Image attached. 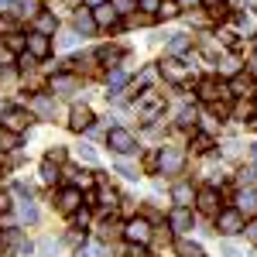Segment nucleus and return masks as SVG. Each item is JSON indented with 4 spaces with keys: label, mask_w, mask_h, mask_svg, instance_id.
I'll list each match as a JSON object with an SVG mask.
<instances>
[{
    "label": "nucleus",
    "mask_w": 257,
    "mask_h": 257,
    "mask_svg": "<svg viewBox=\"0 0 257 257\" xmlns=\"http://www.w3.org/2000/svg\"><path fill=\"white\" fill-rule=\"evenodd\" d=\"M189 45H192V38H189V35H172V41H168V52H172V55H178V52H185Z\"/></svg>",
    "instance_id": "2f4dec72"
},
{
    "label": "nucleus",
    "mask_w": 257,
    "mask_h": 257,
    "mask_svg": "<svg viewBox=\"0 0 257 257\" xmlns=\"http://www.w3.org/2000/svg\"><path fill=\"white\" fill-rule=\"evenodd\" d=\"M89 4H96V7H99V4H106V0H89Z\"/></svg>",
    "instance_id": "3c124183"
},
{
    "label": "nucleus",
    "mask_w": 257,
    "mask_h": 257,
    "mask_svg": "<svg viewBox=\"0 0 257 257\" xmlns=\"http://www.w3.org/2000/svg\"><path fill=\"white\" fill-rule=\"evenodd\" d=\"M93 110L89 106H72V113H69V127L76 131V134H82V131H89L93 127Z\"/></svg>",
    "instance_id": "ddd939ff"
},
{
    "label": "nucleus",
    "mask_w": 257,
    "mask_h": 257,
    "mask_svg": "<svg viewBox=\"0 0 257 257\" xmlns=\"http://www.w3.org/2000/svg\"><path fill=\"white\" fill-rule=\"evenodd\" d=\"M182 165H185V151H182V148L165 144L158 151V172L161 175H175V172H182Z\"/></svg>",
    "instance_id": "20e7f679"
},
{
    "label": "nucleus",
    "mask_w": 257,
    "mask_h": 257,
    "mask_svg": "<svg viewBox=\"0 0 257 257\" xmlns=\"http://www.w3.org/2000/svg\"><path fill=\"white\" fill-rule=\"evenodd\" d=\"M199 4H202V0H178V7H182V11H196Z\"/></svg>",
    "instance_id": "c03bdc74"
},
{
    "label": "nucleus",
    "mask_w": 257,
    "mask_h": 257,
    "mask_svg": "<svg viewBox=\"0 0 257 257\" xmlns=\"http://www.w3.org/2000/svg\"><path fill=\"white\" fill-rule=\"evenodd\" d=\"M151 233H155V230H151V219H148V216H134V219L123 223V240H127V243L144 247V243L151 240Z\"/></svg>",
    "instance_id": "f257e3e1"
},
{
    "label": "nucleus",
    "mask_w": 257,
    "mask_h": 257,
    "mask_svg": "<svg viewBox=\"0 0 257 257\" xmlns=\"http://www.w3.org/2000/svg\"><path fill=\"white\" fill-rule=\"evenodd\" d=\"M106 86H110V96H120V89L127 86V72H123V69H113L110 79H106Z\"/></svg>",
    "instance_id": "b1692460"
},
{
    "label": "nucleus",
    "mask_w": 257,
    "mask_h": 257,
    "mask_svg": "<svg viewBox=\"0 0 257 257\" xmlns=\"http://www.w3.org/2000/svg\"><path fill=\"white\" fill-rule=\"evenodd\" d=\"M202 4H206V7H209V11H216V7H223V4H226V0H202Z\"/></svg>",
    "instance_id": "09e8293b"
},
{
    "label": "nucleus",
    "mask_w": 257,
    "mask_h": 257,
    "mask_svg": "<svg viewBox=\"0 0 257 257\" xmlns=\"http://www.w3.org/2000/svg\"><path fill=\"white\" fill-rule=\"evenodd\" d=\"M106 148L117 151V155H134L138 151V138L127 127H113V131H106Z\"/></svg>",
    "instance_id": "f03ea898"
},
{
    "label": "nucleus",
    "mask_w": 257,
    "mask_h": 257,
    "mask_svg": "<svg viewBox=\"0 0 257 257\" xmlns=\"http://www.w3.org/2000/svg\"><path fill=\"white\" fill-rule=\"evenodd\" d=\"M35 31L52 38V35L59 31V18H55V14H35Z\"/></svg>",
    "instance_id": "a211bd4d"
},
{
    "label": "nucleus",
    "mask_w": 257,
    "mask_h": 257,
    "mask_svg": "<svg viewBox=\"0 0 257 257\" xmlns=\"http://www.w3.org/2000/svg\"><path fill=\"white\" fill-rule=\"evenodd\" d=\"M31 120H35V113H31V110L11 106V110H4V117H0V127H4V131H11V134H24V131L31 127Z\"/></svg>",
    "instance_id": "7ed1b4c3"
},
{
    "label": "nucleus",
    "mask_w": 257,
    "mask_h": 257,
    "mask_svg": "<svg viewBox=\"0 0 257 257\" xmlns=\"http://www.w3.org/2000/svg\"><path fill=\"white\" fill-rule=\"evenodd\" d=\"M72 24H76V31H82V35H89V31L96 28V21H93V14H89V11H76Z\"/></svg>",
    "instance_id": "4be33fe9"
},
{
    "label": "nucleus",
    "mask_w": 257,
    "mask_h": 257,
    "mask_svg": "<svg viewBox=\"0 0 257 257\" xmlns=\"http://www.w3.org/2000/svg\"><path fill=\"white\" fill-rule=\"evenodd\" d=\"M120 172H123V175H127V178H138V168H134V165H127V161L120 165Z\"/></svg>",
    "instance_id": "a18cd8bd"
},
{
    "label": "nucleus",
    "mask_w": 257,
    "mask_h": 257,
    "mask_svg": "<svg viewBox=\"0 0 257 257\" xmlns=\"http://www.w3.org/2000/svg\"><path fill=\"white\" fill-rule=\"evenodd\" d=\"M52 93H72V89H79V76H69V72H59V76H52Z\"/></svg>",
    "instance_id": "2eb2a0df"
},
{
    "label": "nucleus",
    "mask_w": 257,
    "mask_h": 257,
    "mask_svg": "<svg viewBox=\"0 0 257 257\" xmlns=\"http://www.w3.org/2000/svg\"><path fill=\"white\" fill-rule=\"evenodd\" d=\"M196 110H192V106H178V113H175V123L178 127H192V123H196Z\"/></svg>",
    "instance_id": "c85d7f7f"
},
{
    "label": "nucleus",
    "mask_w": 257,
    "mask_h": 257,
    "mask_svg": "<svg viewBox=\"0 0 257 257\" xmlns=\"http://www.w3.org/2000/svg\"><path fill=\"white\" fill-rule=\"evenodd\" d=\"M138 7L151 18V14H158V7H161V0H138Z\"/></svg>",
    "instance_id": "e433bc0d"
},
{
    "label": "nucleus",
    "mask_w": 257,
    "mask_h": 257,
    "mask_svg": "<svg viewBox=\"0 0 257 257\" xmlns=\"http://www.w3.org/2000/svg\"><path fill=\"white\" fill-rule=\"evenodd\" d=\"M230 89H233V93H230V96H247V93H250V79H247V76H233V79H230Z\"/></svg>",
    "instance_id": "a878e982"
},
{
    "label": "nucleus",
    "mask_w": 257,
    "mask_h": 257,
    "mask_svg": "<svg viewBox=\"0 0 257 257\" xmlns=\"http://www.w3.org/2000/svg\"><path fill=\"white\" fill-rule=\"evenodd\" d=\"M144 168H158V155H144Z\"/></svg>",
    "instance_id": "49530a36"
},
{
    "label": "nucleus",
    "mask_w": 257,
    "mask_h": 257,
    "mask_svg": "<svg viewBox=\"0 0 257 257\" xmlns=\"http://www.w3.org/2000/svg\"><path fill=\"white\" fill-rule=\"evenodd\" d=\"M14 202H11V192H0V213H7Z\"/></svg>",
    "instance_id": "37998d69"
},
{
    "label": "nucleus",
    "mask_w": 257,
    "mask_h": 257,
    "mask_svg": "<svg viewBox=\"0 0 257 257\" xmlns=\"http://www.w3.org/2000/svg\"><path fill=\"white\" fill-rule=\"evenodd\" d=\"M120 59H123L120 48H99V52H96V62H103V65H117Z\"/></svg>",
    "instance_id": "bb28decb"
},
{
    "label": "nucleus",
    "mask_w": 257,
    "mask_h": 257,
    "mask_svg": "<svg viewBox=\"0 0 257 257\" xmlns=\"http://www.w3.org/2000/svg\"><path fill=\"white\" fill-rule=\"evenodd\" d=\"M158 72H161L168 82H185V76H189L185 62H178V59H165V62L158 65Z\"/></svg>",
    "instance_id": "4468645a"
},
{
    "label": "nucleus",
    "mask_w": 257,
    "mask_h": 257,
    "mask_svg": "<svg viewBox=\"0 0 257 257\" xmlns=\"http://www.w3.org/2000/svg\"><path fill=\"white\" fill-rule=\"evenodd\" d=\"M89 14H93V21H96V28H120V14L113 11V4H110V0H106V4H99V7H93Z\"/></svg>",
    "instance_id": "9d476101"
},
{
    "label": "nucleus",
    "mask_w": 257,
    "mask_h": 257,
    "mask_svg": "<svg viewBox=\"0 0 257 257\" xmlns=\"http://www.w3.org/2000/svg\"><path fill=\"white\" fill-rule=\"evenodd\" d=\"M120 230H123L120 223H113V219H103V223H99V230H96V237H99V240H110L113 233H120Z\"/></svg>",
    "instance_id": "7c9ffc66"
},
{
    "label": "nucleus",
    "mask_w": 257,
    "mask_h": 257,
    "mask_svg": "<svg viewBox=\"0 0 257 257\" xmlns=\"http://www.w3.org/2000/svg\"><path fill=\"white\" fill-rule=\"evenodd\" d=\"M243 233H247V240H250V243H257V216L243 223Z\"/></svg>",
    "instance_id": "4c0bfd02"
},
{
    "label": "nucleus",
    "mask_w": 257,
    "mask_h": 257,
    "mask_svg": "<svg viewBox=\"0 0 257 257\" xmlns=\"http://www.w3.org/2000/svg\"><path fill=\"white\" fill-rule=\"evenodd\" d=\"M192 151H196V155H209V151H213V138H209V134H196V138H192Z\"/></svg>",
    "instance_id": "c756f323"
},
{
    "label": "nucleus",
    "mask_w": 257,
    "mask_h": 257,
    "mask_svg": "<svg viewBox=\"0 0 257 257\" xmlns=\"http://www.w3.org/2000/svg\"><path fill=\"white\" fill-rule=\"evenodd\" d=\"M55 206H59V213L72 216V213H76V209L82 206V192L76 189V185H69V189H62L59 196H55Z\"/></svg>",
    "instance_id": "0eeeda50"
},
{
    "label": "nucleus",
    "mask_w": 257,
    "mask_h": 257,
    "mask_svg": "<svg viewBox=\"0 0 257 257\" xmlns=\"http://www.w3.org/2000/svg\"><path fill=\"white\" fill-rule=\"evenodd\" d=\"M233 24H237L240 35H257V11H240Z\"/></svg>",
    "instance_id": "dca6fc26"
},
{
    "label": "nucleus",
    "mask_w": 257,
    "mask_h": 257,
    "mask_svg": "<svg viewBox=\"0 0 257 257\" xmlns=\"http://www.w3.org/2000/svg\"><path fill=\"white\" fill-rule=\"evenodd\" d=\"M110 4L117 14H134V7H138V0H110Z\"/></svg>",
    "instance_id": "f704fd0d"
},
{
    "label": "nucleus",
    "mask_w": 257,
    "mask_h": 257,
    "mask_svg": "<svg viewBox=\"0 0 257 257\" xmlns=\"http://www.w3.org/2000/svg\"><path fill=\"white\" fill-rule=\"evenodd\" d=\"M14 148H18V134H11V131L0 127V151H14Z\"/></svg>",
    "instance_id": "473e14b6"
},
{
    "label": "nucleus",
    "mask_w": 257,
    "mask_h": 257,
    "mask_svg": "<svg viewBox=\"0 0 257 257\" xmlns=\"http://www.w3.org/2000/svg\"><path fill=\"white\" fill-rule=\"evenodd\" d=\"M31 110H35V113H41V117H52V113H55V103H52V96L38 93V96H35V103H31Z\"/></svg>",
    "instance_id": "412c9836"
},
{
    "label": "nucleus",
    "mask_w": 257,
    "mask_h": 257,
    "mask_svg": "<svg viewBox=\"0 0 257 257\" xmlns=\"http://www.w3.org/2000/svg\"><path fill=\"white\" fill-rule=\"evenodd\" d=\"M254 38H257V35H254Z\"/></svg>",
    "instance_id": "603ef678"
},
{
    "label": "nucleus",
    "mask_w": 257,
    "mask_h": 257,
    "mask_svg": "<svg viewBox=\"0 0 257 257\" xmlns=\"http://www.w3.org/2000/svg\"><path fill=\"white\" fill-rule=\"evenodd\" d=\"M243 213L240 209H219L216 213V230L223 233V237H237V233H243Z\"/></svg>",
    "instance_id": "39448f33"
},
{
    "label": "nucleus",
    "mask_w": 257,
    "mask_h": 257,
    "mask_svg": "<svg viewBox=\"0 0 257 257\" xmlns=\"http://www.w3.org/2000/svg\"><path fill=\"white\" fill-rule=\"evenodd\" d=\"M18 65L24 69V72H35V65H38V59H35V55H28V52H21V55H18Z\"/></svg>",
    "instance_id": "c9c22d12"
},
{
    "label": "nucleus",
    "mask_w": 257,
    "mask_h": 257,
    "mask_svg": "<svg viewBox=\"0 0 257 257\" xmlns=\"http://www.w3.org/2000/svg\"><path fill=\"white\" fill-rule=\"evenodd\" d=\"M11 62H18V55L11 48H4V41H0V65H11Z\"/></svg>",
    "instance_id": "58836bf2"
},
{
    "label": "nucleus",
    "mask_w": 257,
    "mask_h": 257,
    "mask_svg": "<svg viewBox=\"0 0 257 257\" xmlns=\"http://www.w3.org/2000/svg\"><path fill=\"white\" fill-rule=\"evenodd\" d=\"M196 209H199V213H206V216H216V213H219V192L213 189V185L196 192Z\"/></svg>",
    "instance_id": "1a4fd4ad"
},
{
    "label": "nucleus",
    "mask_w": 257,
    "mask_h": 257,
    "mask_svg": "<svg viewBox=\"0 0 257 257\" xmlns=\"http://www.w3.org/2000/svg\"><path fill=\"white\" fill-rule=\"evenodd\" d=\"M72 226H76V230H86V226H89V209H76V213H72Z\"/></svg>",
    "instance_id": "72a5a7b5"
},
{
    "label": "nucleus",
    "mask_w": 257,
    "mask_h": 257,
    "mask_svg": "<svg viewBox=\"0 0 257 257\" xmlns=\"http://www.w3.org/2000/svg\"><path fill=\"white\" fill-rule=\"evenodd\" d=\"M192 223H196V216H192V206H175V209L168 213V226H172L175 233L192 230Z\"/></svg>",
    "instance_id": "6e6552de"
},
{
    "label": "nucleus",
    "mask_w": 257,
    "mask_h": 257,
    "mask_svg": "<svg viewBox=\"0 0 257 257\" xmlns=\"http://www.w3.org/2000/svg\"><path fill=\"white\" fill-rule=\"evenodd\" d=\"M175 254L178 257H206L196 240H175Z\"/></svg>",
    "instance_id": "aec40b11"
},
{
    "label": "nucleus",
    "mask_w": 257,
    "mask_h": 257,
    "mask_svg": "<svg viewBox=\"0 0 257 257\" xmlns=\"http://www.w3.org/2000/svg\"><path fill=\"white\" fill-rule=\"evenodd\" d=\"M28 55H35V59H48V55H52V38H48V35H38V31H35V35H28Z\"/></svg>",
    "instance_id": "f8f14e48"
},
{
    "label": "nucleus",
    "mask_w": 257,
    "mask_h": 257,
    "mask_svg": "<svg viewBox=\"0 0 257 257\" xmlns=\"http://www.w3.org/2000/svg\"><path fill=\"white\" fill-rule=\"evenodd\" d=\"M223 257H243V254H240L237 247H223Z\"/></svg>",
    "instance_id": "de8ad7c7"
},
{
    "label": "nucleus",
    "mask_w": 257,
    "mask_h": 257,
    "mask_svg": "<svg viewBox=\"0 0 257 257\" xmlns=\"http://www.w3.org/2000/svg\"><path fill=\"white\" fill-rule=\"evenodd\" d=\"M41 182H45V185H55V182H59V165H55V161H41Z\"/></svg>",
    "instance_id": "393cba45"
},
{
    "label": "nucleus",
    "mask_w": 257,
    "mask_h": 257,
    "mask_svg": "<svg viewBox=\"0 0 257 257\" xmlns=\"http://www.w3.org/2000/svg\"><path fill=\"white\" fill-rule=\"evenodd\" d=\"M4 48H11L14 55L28 52V35H18V31H14V35H7V38H4Z\"/></svg>",
    "instance_id": "5701e85b"
},
{
    "label": "nucleus",
    "mask_w": 257,
    "mask_h": 257,
    "mask_svg": "<svg viewBox=\"0 0 257 257\" xmlns=\"http://www.w3.org/2000/svg\"><path fill=\"white\" fill-rule=\"evenodd\" d=\"M172 199H175V206H192L196 202V189L189 182H178L175 189H172Z\"/></svg>",
    "instance_id": "6ab92c4d"
},
{
    "label": "nucleus",
    "mask_w": 257,
    "mask_h": 257,
    "mask_svg": "<svg viewBox=\"0 0 257 257\" xmlns=\"http://www.w3.org/2000/svg\"><path fill=\"white\" fill-rule=\"evenodd\" d=\"M178 14H182V7H178V0H161V7H158V18L172 21V18H178Z\"/></svg>",
    "instance_id": "cd10ccee"
},
{
    "label": "nucleus",
    "mask_w": 257,
    "mask_h": 257,
    "mask_svg": "<svg viewBox=\"0 0 257 257\" xmlns=\"http://www.w3.org/2000/svg\"><path fill=\"white\" fill-rule=\"evenodd\" d=\"M0 31L14 35V18H11V14H0Z\"/></svg>",
    "instance_id": "a19ab883"
},
{
    "label": "nucleus",
    "mask_w": 257,
    "mask_h": 257,
    "mask_svg": "<svg viewBox=\"0 0 257 257\" xmlns=\"http://www.w3.org/2000/svg\"><path fill=\"white\" fill-rule=\"evenodd\" d=\"M161 106H165V96H161L158 89H141L138 99H134V110H138L144 120H151V117L161 110Z\"/></svg>",
    "instance_id": "423d86ee"
},
{
    "label": "nucleus",
    "mask_w": 257,
    "mask_h": 257,
    "mask_svg": "<svg viewBox=\"0 0 257 257\" xmlns=\"http://www.w3.org/2000/svg\"><path fill=\"white\" fill-rule=\"evenodd\" d=\"M219 96H230L226 86H223L219 79H202V82H199V99H202V103L213 106V103H219Z\"/></svg>",
    "instance_id": "9b49d317"
},
{
    "label": "nucleus",
    "mask_w": 257,
    "mask_h": 257,
    "mask_svg": "<svg viewBox=\"0 0 257 257\" xmlns=\"http://www.w3.org/2000/svg\"><path fill=\"white\" fill-rule=\"evenodd\" d=\"M45 158H48V161H55V165H59V161H65V148H59V144H55V148H52V151H48Z\"/></svg>",
    "instance_id": "ea45409f"
},
{
    "label": "nucleus",
    "mask_w": 257,
    "mask_h": 257,
    "mask_svg": "<svg viewBox=\"0 0 257 257\" xmlns=\"http://www.w3.org/2000/svg\"><path fill=\"white\" fill-rule=\"evenodd\" d=\"M233 209L247 213V216H254V213H257V192H250V189H240V192H237V206H233Z\"/></svg>",
    "instance_id": "f3484780"
},
{
    "label": "nucleus",
    "mask_w": 257,
    "mask_h": 257,
    "mask_svg": "<svg viewBox=\"0 0 257 257\" xmlns=\"http://www.w3.org/2000/svg\"><path fill=\"white\" fill-rule=\"evenodd\" d=\"M96 199H99V192H96V189H86V196H82V202H86V206H99Z\"/></svg>",
    "instance_id": "79ce46f5"
},
{
    "label": "nucleus",
    "mask_w": 257,
    "mask_h": 257,
    "mask_svg": "<svg viewBox=\"0 0 257 257\" xmlns=\"http://www.w3.org/2000/svg\"><path fill=\"white\" fill-rule=\"evenodd\" d=\"M250 72H257V52H254V59H250Z\"/></svg>",
    "instance_id": "8fccbe9b"
}]
</instances>
